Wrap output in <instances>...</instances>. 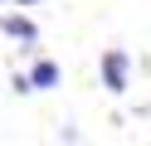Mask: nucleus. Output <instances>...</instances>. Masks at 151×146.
I'll use <instances>...</instances> for the list:
<instances>
[{
	"label": "nucleus",
	"instance_id": "f257e3e1",
	"mask_svg": "<svg viewBox=\"0 0 151 146\" xmlns=\"http://www.w3.org/2000/svg\"><path fill=\"white\" fill-rule=\"evenodd\" d=\"M98 73H102V88H107V93H127V83H132V54L127 49H107V54L98 58Z\"/></svg>",
	"mask_w": 151,
	"mask_h": 146
},
{
	"label": "nucleus",
	"instance_id": "f03ea898",
	"mask_svg": "<svg viewBox=\"0 0 151 146\" xmlns=\"http://www.w3.org/2000/svg\"><path fill=\"white\" fill-rule=\"evenodd\" d=\"M0 29L10 39H20V44H39V24H34L29 15H15V10H0Z\"/></svg>",
	"mask_w": 151,
	"mask_h": 146
},
{
	"label": "nucleus",
	"instance_id": "7ed1b4c3",
	"mask_svg": "<svg viewBox=\"0 0 151 146\" xmlns=\"http://www.w3.org/2000/svg\"><path fill=\"white\" fill-rule=\"evenodd\" d=\"M63 78V68L54 63V58H34V68H29V83H34V93H39V88H54Z\"/></svg>",
	"mask_w": 151,
	"mask_h": 146
},
{
	"label": "nucleus",
	"instance_id": "20e7f679",
	"mask_svg": "<svg viewBox=\"0 0 151 146\" xmlns=\"http://www.w3.org/2000/svg\"><path fill=\"white\" fill-rule=\"evenodd\" d=\"M0 5H5V0H0Z\"/></svg>",
	"mask_w": 151,
	"mask_h": 146
}]
</instances>
